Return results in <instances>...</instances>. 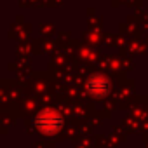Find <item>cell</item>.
Returning <instances> with one entry per match:
<instances>
[]
</instances>
